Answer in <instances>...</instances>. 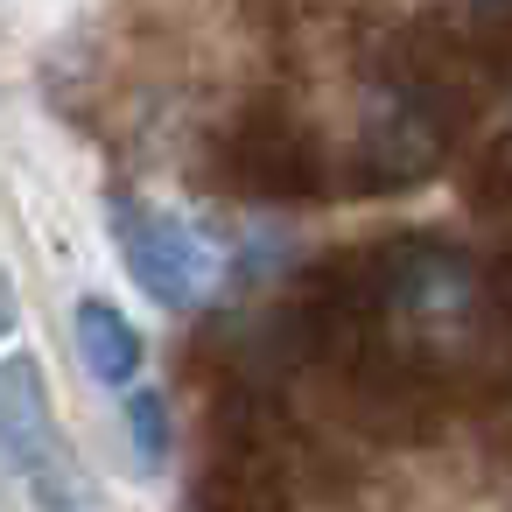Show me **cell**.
Segmentation results:
<instances>
[{
    "label": "cell",
    "instance_id": "6da1fadb",
    "mask_svg": "<svg viewBox=\"0 0 512 512\" xmlns=\"http://www.w3.org/2000/svg\"><path fill=\"white\" fill-rule=\"evenodd\" d=\"M211 183L253 204H323L337 190L323 134L288 106H246L211 141Z\"/></svg>",
    "mask_w": 512,
    "mask_h": 512
},
{
    "label": "cell",
    "instance_id": "7a4b0ae2",
    "mask_svg": "<svg viewBox=\"0 0 512 512\" xmlns=\"http://www.w3.org/2000/svg\"><path fill=\"white\" fill-rule=\"evenodd\" d=\"M0 463L36 498V512H106L92 477L71 456V435L57 421V400H50L43 365L29 351L0 358Z\"/></svg>",
    "mask_w": 512,
    "mask_h": 512
},
{
    "label": "cell",
    "instance_id": "3957f363",
    "mask_svg": "<svg viewBox=\"0 0 512 512\" xmlns=\"http://www.w3.org/2000/svg\"><path fill=\"white\" fill-rule=\"evenodd\" d=\"M106 225H113V246H120L134 288H141L155 309L190 316V309L211 295L218 267H211V246L197 239L190 218H176V211H162V204H148V197H134V190L113 183V190H106Z\"/></svg>",
    "mask_w": 512,
    "mask_h": 512
},
{
    "label": "cell",
    "instance_id": "277c9868",
    "mask_svg": "<svg viewBox=\"0 0 512 512\" xmlns=\"http://www.w3.org/2000/svg\"><path fill=\"white\" fill-rule=\"evenodd\" d=\"M71 337H78V358H85V372H92L99 386H127V393H134V379H141V330L127 323L120 302H106V295H78V309H71Z\"/></svg>",
    "mask_w": 512,
    "mask_h": 512
},
{
    "label": "cell",
    "instance_id": "5b68a950",
    "mask_svg": "<svg viewBox=\"0 0 512 512\" xmlns=\"http://www.w3.org/2000/svg\"><path fill=\"white\" fill-rule=\"evenodd\" d=\"M190 512H288V491H281V470H267V463L211 456L204 477H197V505Z\"/></svg>",
    "mask_w": 512,
    "mask_h": 512
},
{
    "label": "cell",
    "instance_id": "8992f818",
    "mask_svg": "<svg viewBox=\"0 0 512 512\" xmlns=\"http://www.w3.org/2000/svg\"><path fill=\"white\" fill-rule=\"evenodd\" d=\"M470 64L477 78H512V0H470Z\"/></svg>",
    "mask_w": 512,
    "mask_h": 512
},
{
    "label": "cell",
    "instance_id": "52a82bcc",
    "mask_svg": "<svg viewBox=\"0 0 512 512\" xmlns=\"http://www.w3.org/2000/svg\"><path fill=\"white\" fill-rule=\"evenodd\" d=\"M127 435H134V470H162L169 463V400H162V386H134L127 393Z\"/></svg>",
    "mask_w": 512,
    "mask_h": 512
},
{
    "label": "cell",
    "instance_id": "ba28073f",
    "mask_svg": "<svg viewBox=\"0 0 512 512\" xmlns=\"http://www.w3.org/2000/svg\"><path fill=\"white\" fill-rule=\"evenodd\" d=\"M15 330H22V288H15L8 260H0V344H8Z\"/></svg>",
    "mask_w": 512,
    "mask_h": 512
}]
</instances>
